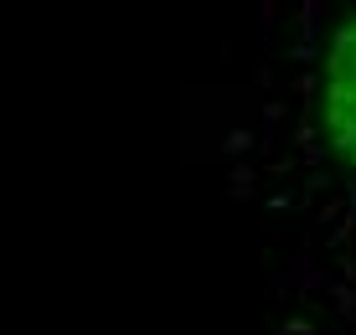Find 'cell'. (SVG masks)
I'll return each mask as SVG.
<instances>
[{
    "label": "cell",
    "mask_w": 356,
    "mask_h": 335,
    "mask_svg": "<svg viewBox=\"0 0 356 335\" xmlns=\"http://www.w3.org/2000/svg\"><path fill=\"white\" fill-rule=\"evenodd\" d=\"M325 124L336 150L356 165V16L336 31L325 57Z\"/></svg>",
    "instance_id": "6da1fadb"
}]
</instances>
